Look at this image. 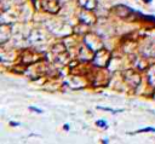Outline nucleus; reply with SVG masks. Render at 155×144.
<instances>
[{"label": "nucleus", "mask_w": 155, "mask_h": 144, "mask_svg": "<svg viewBox=\"0 0 155 144\" xmlns=\"http://www.w3.org/2000/svg\"><path fill=\"white\" fill-rule=\"evenodd\" d=\"M84 42H85V45L88 47V48H91L92 51H98V50H101V48H103V42H102V40L96 35V34H93V33H90V34H87L86 36H85V39H84Z\"/></svg>", "instance_id": "7ed1b4c3"}, {"label": "nucleus", "mask_w": 155, "mask_h": 144, "mask_svg": "<svg viewBox=\"0 0 155 144\" xmlns=\"http://www.w3.org/2000/svg\"><path fill=\"white\" fill-rule=\"evenodd\" d=\"M79 18H80L81 22H84L86 24H93L94 21H96V17H94L92 10H88V8H84L79 13Z\"/></svg>", "instance_id": "423d86ee"}, {"label": "nucleus", "mask_w": 155, "mask_h": 144, "mask_svg": "<svg viewBox=\"0 0 155 144\" xmlns=\"http://www.w3.org/2000/svg\"><path fill=\"white\" fill-rule=\"evenodd\" d=\"M148 81H149V83L153 86V87H155V64H153L149 69H148Z\"/></svg>", "instance_id": "0eeeda50"}, {"label": "nucleus", "mask_w": 155, "mask_h": 144, "mask_svg": "<svg viewBox=\"0 0 155 144\" xmlns=\"http://www.w3.org/2000/svg\"><path fill=\"white\" fill-rule=\"evenodd\" d=\"M97 125H98L99 127H105V126H107V123H105L104 121H97Z\"/></svg>", "instance_id": "9d476101"}, {"label": "nucleus", "mask_w": 155, "mask_h": 144, "mask_svg": "<svg viewBox=\"0 0 155 144\" xmlns=\"http://www.w3.org/2000/svg\"><path fill=\"white\" fill-rule=\"evenodd\" d=\"M109 57H110L109 52L105 48H101V50L96 51V53L93 56V62L97 67H105L108 64Z\"/></svg>", "instance_id": "20e7f679"}, {"label": "nucleus", "mask_w": 155, "mask_h": 144, "mask_svg": "<svg viewBox=\"0 0 155 144\" xmlns=\"http://www.w3.org/2000/svg\"><path fill=\"white\" fill-rule=\"evenodd\" d=\"M6 24H1V29H0V36H1V42H5L8 38H10V33L11 31H7L6 34Z\"/></svg>", "instance_id": "1a4fd4ad"}, {"label": "nucleus", "mask_w": 155, "mask_h": 144, "mask_svg": "<svg viewBox=\"0 0 155 144\" xmlns=\"http://www.w3.org/2000/svg\"><path fill=\"white\" fill-rule=\"evenodd\" d=\"M122 76H124V80L125 82L131 86L132 88H136L139 86L140 83V75L134 70V69H127L122 73Z\"/></svg>", "instance_id": "f03ea898"}, {"label": "nucleus", "mask_w": 155, "mask_h": 144, "mask_svg": "<svg viewBox=\"0 0 155 144\" xmlns=\"http://www.w3.org/2000/svg\"><path fill=\"white\" fill-rule=\"evenodd\" d=\"M35 7L48 13H57L61 10V4L58 0H35Z\"/></svg>", "instance_id": "f257e3e1"}, {"label": "nucleus", "mask_w": 155, "mask_h": 144, "mask_svg": "<svg viewBox=\"0 0 155 144\" xmlns=\"http://www.w3.org/2000/svg\"><path fill=\"white\" fill-rule=\"evenodd\" d=\"M114 11H115V13L120 18H124V19H130L133 16V11L130 7L125 6V5H117V6H115L114 7Z\"/></svg>", "instance_id": "39448f33"}, {"label": "nucleus", "mask_w": 155, "mask_h": 144, "mask_svg": "<svg viewBox=\"0 0 155 144\" xmlns=\"http://www.w3.org/2000/svg\"><path fill=\"white\" fill-rule=\"evenodd\" d=\"M145 56L148 57H155V42H151L149 44L147 47H145V51L143 52Z\"/></svg>", "instance_id": "6e6552de"}]
</instances>
